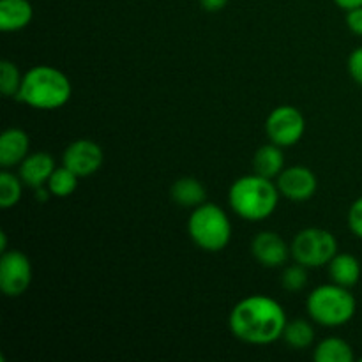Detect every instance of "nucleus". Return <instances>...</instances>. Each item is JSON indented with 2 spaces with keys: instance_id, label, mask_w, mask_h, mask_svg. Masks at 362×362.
I'll return each mask as SVG.
<instances>
[{
  "instance_id": "f257e3e1",
  "label": "nucleus",
  "mask_w": 362,
  "mask_h": 362,
  "mask_svg": "<svg viewBox=\"0 0 362 362\" xmlns=\"http://www.w3.org/2000/svg\"><path fill=\"white\" fill-rule=\"evenodd\" d=\"M286 313L281 304L267 296H250L239 300L230 313V331L250 345H271L283 338Z\"/></svg>"
},
{
  "instance_id": "f03ea898",
  "label": "nucleus",
  "mask_w": 362,
  "mask_h": 362,
  "mask_svg": "<svg viewBox=\"0 0 362 362\" xmlns=\"http://www.w3.org/2000/svg\"><path fill=\"white\" fill-rule=\"evenodd\" d=\"M71 80L52 66H34L23 74L18 101L35 110H59L71 99Z\"/></svg>"
},
{
  "instance_id": "7ed1b4c3",
  "label": "nucleus",
  "mask_w": 362,
  "mask_h": 362,
  "mask_svg": "<svg viewBox=\"0 0 362 362\" xmlns=\"http://www.w3.org/2000/svg\"><path fill=\"white\" fill-rule=\"evenodd\" d=\"M276 182L258 173L244 175L230 186L228 204L239 218L246 221H264L274 214L279 202Z\"/></svg>"
},
{
  "instance_id": "20e7f679",
  "label": "nucleus",
  "mask_w": 362,
  "mask_h": 362,
  "mask_svg": "<svg viewBox=\"0 0 362 362\" xmlns=\"http://www.w3.org/2000/svg\"><path fill=\"white\" fill-rule=\"evenodd\" d=\"M306 311L318 325L341 327L356 315L357 300L346 286L327 283L311 290L306 299Z\"/></svg>"
},
{
  "instance_id": "39448f33",
  "label": "nucleus",
  "mask_w": 362,
  "mask_h": 362,
  "mask_svg": "<svg viewBox=\"0 0 362 362\" xmlns=\"http://www.w3.org/2000/svg\"><path fill=\"white\" fill-rule=\"evenodd\" d=\"M191 240L209 253L223 251L232 239V223L219 205L202 204L193 209L187 219Z\"/></svg>"
},
{
  "instance_id": "423d86ee",
  "label": "nucleus",
  "mask_w": 362,
  "mask_h": 362,
  "mask_svg": "<svg viewBox=\"0 0 362 362\" xmlns=\"http://www.w3.org/2000/svg\"><path fill=\"white\" fill-rule=\"evenodd\" d=\"M290 253L297 264L308 269H318L329 265L338 253V240L329 230L304 228L293 237Z\"/></svg>"
},
{
  "instance_id": "0eeeda50",
  "label": "nucleus",
  "mask_w": 362,
  "mask_h": 362,
  "mask_svg": "<svg viewBox=\"0 0 362 362\" xmlns=\"http://www.w3.org/2000/svg\"><path fill=\"white\" fill-rule=\"evenodd\" d=\"M304 131H306V120L296 106H278L269 113L265 120V133L269 141L283 148L299 144L300 138L304 136Z\"/></svg>"
},
{
  "instance_id": "6e6552de",
  "label": "nucleus",
  "mask_w": 362,
  "mask_h": 362,
  "mask_svg": "<svg viewBox=\"0 0 362 362\" xmlns=\"http://www.w3.org/2000/svg\"><path fill=\"white\" fill-rule=\"evenodd\" d=\"M32 283V264L18 250L2 251L0 257V290L7 297H20Z\"/></svg>"
},
{
  "instance_id": "1a4fd4ad",
  "label": "nucleus",
  "mask_w": 362,
  "mask_h": 362,
  "mask_svg": "<svg viewBox=\"0 0 362 362\" xmlns=\"http://www.w3.org/2000/svg\"><path fill=\"white\" fill-rule=\"evenodd\" d=\"M276 186L279 194L286 200L292 202H306L315 197L318 187L317 175L306 166H288L276 177Z\"/></svg>"
},
{
  "instance_id": "9d476101",
  "label": "nucleus",
  "mask_w": 362,
  "mask_h": 362,
  "mask_svg": "<svg viewBox=\"0 0 362 362\" xmlns=\"http://www.w3.org/2000/svg\"><path fill=\"white\" fill-rule=\"evenodd\" d=\"M62 165L78 177H90L103 166V148L92 140H76L67 145Z\"/></svg>"
},
{
  "instance_id": "9b49d317",
  "label": "nucleus",
  "mask_w": 362,
  "mask_h": 362,
  "mask_svg": "<svg viewBox=\"0 0 362 362\" xmlns=\"http://www.w3.org/2000/svg\"><path fill=\"white\" fill-rule=\"evenodd\" d=\"M251 253L257 258V262L264 267L274 269L285 264L288 260L290 246L283 240L281 235L276 232H260L251 240Z\"/></svg>"
},
{
  "instance_id": "f8f14e48",
  "label": "nucleus",
  "mask_w": 362,
  "mask_h": 362,
  "mask_svg": "<svg viewBox=\"0 0 362 362\" xmlns=\"http://www.w3.org/2000/svg\"><path fill=\"white\" fill-rule=\"evenodd\" d=\"M55 161L48 152H32L18 166V175L25 186L37 189L42 187L55 170Z\"/></svg>"
},
{
  "instance_id": "ddd939ff",
  "label": "nucleus",
  "mask_w": 362,
  "mask_h": 362,
  "mask_svg": "<svg viewBox=\"0 0 362 362\" xmlns=\"http://www.w3.org/2000/svg\"><path fill=\"white\" fill-rule=\"evenodd\" d=\"M30 138L20 127H9L0 136V166L6 170L20 166L28 156Z\"/></svg>"
},
{
  "instance_id": "4468645a",
  "label": "nucleus",
  "mask_w": 362,
  "mask_h": 362,
  "mask_svg": "<svg viewBox=\"0 0 362 362\" xmlns=\"http://www.w3.org/2000/svg\"><path fill=\"white\" fill-rule=\"evenodd\" d=\"M34 7L28 0H0V30L18 32L28 27Z\"/></svg>"
},
{
  "instance_id": "2eb2a0df",
  "label": "nucleus",
  "mask_w": 362,
  "mask_h": 362,
  "mask_svg": "<svg viewBox=\"0 0 362 362\" xmlns=\"http://www.w3.org/2000/svg\"><path fill=\"white\" fill-rule=\"evenodd\" d=\"M285 170V154H283V147L279 145L269 144L262 145L253 158V172L267 179H276L279 173Z\"/></svg>"
},
{
  "instance_id": "dca6fc26",
  "label": "nucleus",
  "mask_w": 362,
  "mask_h": 362,
  "mask_svg": "<svg viewBox=\"0 0 362 362\" xmlns=\"http://www.w3.org/2000/svg\"><path fill=\"white\" fill-rule=\"evenodd\" d=\"M329 276L336 285L352 288L361 279V262L350 253H336L329 262Z\"/></svg>"
},
{
  "instance_id": "f3484780",
  "label": "nucleus",
  "mask_w": 362,
  "mask_h": 362,
  "mask_svg": "<svg viewBox=\"0 0 362 362\" xmlns=\"http://www.w3.org/2000/svg\"><path fill=\"white\" fill-rule=\"evenodd\" d=\"M173 202L180 207H198V205L205 204L207 198V191H205L204 184L194 177H182L173 182L172 189H170Z\"/></svg>"
},
{
  "instance_id": "a211bd4d",
  "label": "nucleus",
  "mask_w": 362,
  "mask_h": 362,
  "mask_svg": "<svg viewBox=\"0 0 362 362\" xmlns=\"http://www.w3.org/2000/svg\"><path fill=\"white\" fill-rule=\"evenodd\" d=\"M313 359L317 362H352L354 350L345 339L332 336L318 343L313 352Z\"/></svg>"
},
{
  "instance_id": "6ab92c4d",
  "label": "nucleus",
  "mask_w": 362,
  "mask_h": 362,
  "mask_svg": "<svg viewBox=\"0 0 362 362\" xmlns=\"http://www.w3.org/2000/svg\"><path fill=\"white\" fill-rule=\"evenodd\" d=\"M283 339L286 345L296 350H304L311 346L315 339V329L304 318H296V320L286 322L285 331H283Z\"/></svg>"
},
{
  "instance_id": "aec40b11",
  "label": "nucleus",
  "mask_w": 362,
  "mask_h": 362,
  "mask_svg": "<svg viewBox=\"0 0 362 362\" xmlns=\"http://www.w3.org/2000/svg\"><path fill=\"white\" fill-rule=\"evenodd\" d=\"M78 179L80 177L74 172H71L67 166H59V168L53 170L52 177L46 182V187L52 193V197L57 198H67L76 191L78 187Z\"/></svg>"
},
{
  "instance_id": "412c9836",
  "label": "nucleus",
  "mask_w": 362,
  "mask_h": 362,
  "mask_svg": "<svg viewBox=\"0 0 362 362\" xmlns=\"http://www.w3.org/2000/svg\"><path fill=\"white\" fill-rule=\"evenodd\" d=\"M23 186L25 184L20 179V175H14L9 170L2 168V172H0V207H14L20 202Z\"/></svg>"
},
{
  "instance_id": "4be33fe9",
  "label": "nucleus",
  "mask_w": 362,
  "mask_h": 362,
  "mask_svg": "<svg viewBox=\"0 0 362 362\" xmlns=\"http://www.w3.org/2000/svg\"><path fill=\"white\" fill-rule=\"evenodd\" d=\"M23 74L11 60H2L0 64V90L6 98H16L20 92Z\"/></svg>"
},
{
  "instance_id": "5701e85b",
  "label": "nucleus",
  "mask_w": 362,
  "mask_h": 362,
  "mask_svg": "<svg viewBox=\"0 0 362 362\" xmlns=\"http://www.w3.org/2000/svg\"><path fill=\"white\" fill-rule=\"evenodd\" d=\"M308 267L304 265L296 264V265H290L283 271L281 276V285L283 288L288 290V292H300L304 286L308 285Z\"/></svg>"
},
{
  "instance_id": "b1692460",
  "label": "nucleus",
  "mask_w": 362,
  "mask_h": 362,
  "mask_svg": "<svg viewBox=\"0 0 362 362\" xmlns=\"http://www.w3.org/2000/svg\"><path fill=\"white\" fill-rule=\"evenodd\" d=\"M349 228L352 230L354 235L362 239V197L357 198L349 211Z\"/></svg>"
},
{
  "instance_id": "393cba45",
  "label": "nucleus",
  "mask_w": 362,
  "mask_h": 362,
  "mask_svg": "<svg viewBox=\"0 0 362 362\" xmlns=\"http://www.w3.org/2000/svg\"><path fill=\"white\" fill-rule=\"evenodd\" d=\"M346 67H349L350 78L362 87V46H359V48H356L350 53Z\"/></svg>"
},
{
  "instance_id": "a878e982",
  "label": "nucleus",
  "mask_w": 362,
  "mask_h": 362,
  "mask_svg": "<svg viewBox=\"0 0 362 362\" xmlns=\"http://www.w3.org/2000/svg\"><path fill=\"white\" fill-rule=\"evenodd\" d=\"M346 27L354 34L362 35V6L346 11Z\"/></svg>"
},
{
  "instance_id": "bb28decb",
  "label": "nucleus",
  "mask_w": 362,
  "mask_h": 362,
  "mask_svg": "<svg viewBox=\"0 0 362 362\" xmlns=\"http://www.w3.org/2000/svg\"><path fill=\"white\" fill-rule=\"evenodd\" d=\"M200 4L209 13H218V11H221L228 4V0H200Z\"/></svg>"
},
{
  "instance_id": "cd10ccee",
  "label": "nucleus",
  "mask_w": 362,
  "mask_h": 362,
  "mask_svg": "<svg viewBox=\"0 0 362 362\" xmlns=\"http://www.w3.org/2000/svg\"><path fill=\"white\" fill-rule=\"evenodd\" d=\"M334 4L341 9L350 11V9H356V7L362 6V0H334Z\"/></svg>"
},
{
  "instance_id": "c85d7f7f",
  "label": "nucleus",
  "mask_w": 362,
  "mask_h": 362,
  "mask_svg": "<svg viewBox=\"0 0 362 362\" xmlns=\"http://www.w3.org/2000/svg\"><path fill=\"white\" fill-rule=\"evenodd\" d=\"M0 251H7V235H6V232L0 233Z\"/></svg>"
},
{
  "instance_id": "c756f323",
  "label": "nucleus",
  "mask_w": 362,
  "mask_h": 362,
  "mask_svg": "<svg viewBox=\"0 0 362 362\" xmlns=\"http://www.w3.org/2000/svg\"><path fill=\"white\" fill-rule=\"evenodd\" d=\"M361 362H362V359H361Z\"/></svg>"
}]
</instances>
